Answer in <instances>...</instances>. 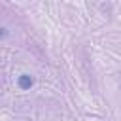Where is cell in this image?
<instances>
[{
  "label": "cell",
  "instance_id": "cell-1",
  "mask_svg": "<svg viewBox=\"0 0 121 121\" xmlns=\"http://www.w3.org/2000/svg\"><path fill=\"white\" fill-rule=\"evenodd\" d=\"M17 85H19V89L26 91V89H30V87L34 85V79H32L28 74H21V76L17 78Z\"/></svg>",
  "mask_w": 121,
  "mask_h": 121
},
{
  "label": "cell",
  "instance_id": "cell-2",
  "mask_svg": "<svg viewBox=\"0 0 121 121\" xmlns=\"http://www.w3.org/2000/svg\"><path fill=\"white\" fill-rule=\"evenodd\" d=\"M4 36H6V28H2V26H0V38H4Z\"/></svg>",
  "mask_w": 121,
  "mask_h": 121
}]
</instances>
